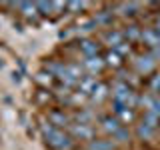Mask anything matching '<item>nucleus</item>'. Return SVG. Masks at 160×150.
<instances>
[{
  "label": "nucleus",
  "instance_id": "nucleus-1",
  "mask_svg": "<svg viewBox=\"0 0 160 150\" xmlns=\"http://www.w3.org/2000/svg\"><path fill=\"white\" fill-rule=\"evenodd\" d=\"M42 130H44V134H46V140H48L50 146H54V148H58V150L70 148V144H72V142H70V138L64 132H60V130L52 128V126H46V124L42 126Z\"/></svg>",
  "mask_w": 160,
  "mask_h": 150
},
{
  "label": "nucleus",
  "instance_id": "nucleus-2",
  "mask_svg": "<svg viewBox=\"0 0 160 150\" xmlns=\"http://www.w3.org/2000/svg\"><path fill=\"white\" fill-rule=\"evenodd\" d=\"M90 150H112V146L104 144V142H92L90 144Z\"/></svg>",
  "mask_w": 160,
  "mask_h": 150
},
{
  "label": "nucleus",
  "instance_id": "nucleus-3",
  "mask_svg": "<svg viewBox=\"0 0 160 150\" xmlns=\"http://www.w3.org/2000/svg\"><path fill=\"white\" fill-rule=\"evenodd\" d=\"M82 48L86 50V52H90V54H92V52H98V46H94V42H86Z\"/></svg>",
  "mask_w": 160,
  "mask_h": 150
}]
</instances>
